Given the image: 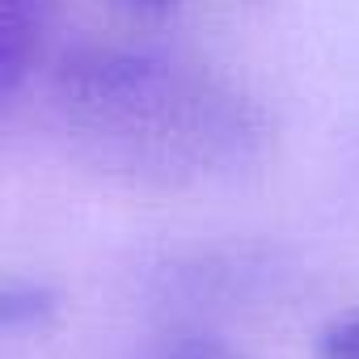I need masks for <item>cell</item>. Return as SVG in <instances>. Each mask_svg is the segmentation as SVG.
I'll return each mask as SVG.
<instances>
[{
  "label": "cell",
  "mask_w": 359,
  "mask_h": 359,
  "mask_svg": "<svg viewBox=\"0 0 359 359\" xmlns=\"http://www.w3.org/2000/svg\"><path fill=\"white\" fill-rule=\"evenodd\" d=\"M131 5H140V9H148V13H165V9L177 5V0H131Z\"/></svg>",
  "instance_id": "6"
},
{
  "label": "cell",
  "mask_w": 359,
  "mask_h": 359,
  "mask_svg": "<svg viewBox=\"0 0 359 359\" xmlns=\"http://www.w3.org/2000/svg\"><path fill=\"white\" fill-rule=\"evenodd\" d=\"M317 359H359V313H346L321 330Z\"/></svg>",
  "instance_id": "5"
},
{
  "label": "cell",
  "mask_w": 359,
  "mask_h": 359,
  "mask_svg": "<svg viewBox=\"0 0 359 359\" xmlns=\"http://www.w3.org/2000/svg\"><path fill=\"white\" fill-rule=\"evenodd\" d=\"M55 0H0V97H13L43 55Z\"/></svg>",
  "instance_id": "2"
},
{
  "label": "cell",
  "mask_w": 359,
  "mask_h": 359,
  "mask_svg": "<svg viewBox=\"0 0 359 359\" xmlns=\"http://www.w3.org/2000/svg\"><path fill=\"white\" fill-rule=\"evenodd\" d=\"M55 292L34 279H5L0 287V325L5 330H34L55 317Z\"/></svg>",
  "instance_id": "3"
},
{
  "label": "cell",
  "mask_w": 359,
  "mask_h": 359,
  "mask_svg": "<svg viewBox=\"0 0 359 359\" xmlns=\"http://www.w3.org/2000/svg\"><path fill=\"white\" fill-rule=\"evenodd\" d=\"M144 359H241V355L212 334H173L161 338Z\"/></svg>",
  "instance_id": "4"
},
{
  "label": "cell",
  "mask_w": 359,
  "mask_h": 359,
  "mask_svg": "<svg viewBox=\"0 0 359 359\" xmlns=\"http://www.w3.org/2000/svg\"><path fill=\"white\" fill-rule=\"evenodd\" d=\"M51 93L102 165L161 187L233 173L258 161L271 135L250 93L156 47L76 43L60 55Z\"/></svg>",
  "instance_id": "1"
}]
</instances>
